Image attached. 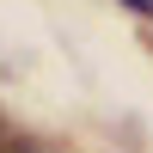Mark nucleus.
<instances>
[{"label":"nucleus","mask_w":153,"mask_h":153,"mask_svg":"<svg viewBox=\"0 0 153 153\" xmlns=\"http://www.w3.org/2000/svg\"><path fill=\"white\" fill-rule=\"evenodd\" d=\"M6 153H49V147H37V141H12Z\"/></svg>","instance_id":"obj_2"},{"label":"nucleus","mask_w":153,"mask_h":153,"mask_svg":"<svg viewBox=\"0 0 153 153\" xmlns=\"http://www.w3.org/2000/svg\"><path fill=\"white\" fill-rule=\"evenodd\" d=\"M6 147H12V141H6V135H0V153H6Z\"/></svg>","instance_id":"obj_3"},{"label":"nucleus","mask_w":153,"mask_h":153,"mask_svg":"<svg viewBox=\"0 0 153 153\" xmlns=\"http://www.w3.org/2000/svg\"><path fill=\"white\" fill-rule=\"evenodd\" d=\"M129 12H141V19H153V0H123Z\"/></svg>","instance_id":"obj_1"}]
</instances>
